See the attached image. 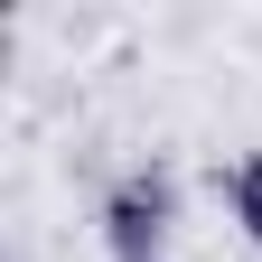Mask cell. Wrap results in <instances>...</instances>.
Returning <instances> with one entry per match:
<instances>
[{
  "label": "cell",
  "mask_w": 262,
  "mask_h": 262,
  "mask_svg": "<svg viewBox=\"0 0 262 262\" xmlns=\"http://www.w3.org/2000/svg\"><path fill=\"white\" fill-rule=\"evenodd\" d=\"M225 206H234V225H244V244L262 253V150H244L234 169H225Z\"/></svg>",
  "instance_id": "2"
},
{
  "label": "cell",
  "mask_w": 262,
  "mask_h": 262,
  "mask_svg": "<svg viewBox=\"0 0 262 262\" xmlns=\"http://www.w3.org/2000/svg\"><path fill=\"white\" fill-rule=\"evenodd\" d=\"M169 225H178V169L169 159H141V169H122L103 187V253L113 262H159Z\"/></svg>",
  "instance_id": "1"
}]
</instances>
